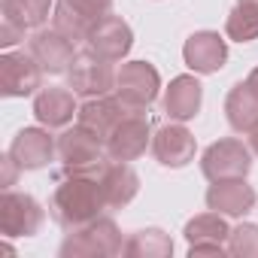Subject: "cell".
I'll return each instance as SVG.
<instances>
[{"label": "cell", "mask_w": 258, "mask_h": 258, "mask_svg": "<svg viewBox=\"0 0 258 258\" xmlns=\"http://www.w3.org/2000/svg\"><path fill=\"white\" fill-rule=\"evenodd\" d=\"M52 216L61 228L76 231L94 219H100V210L106 207L103 188L97 176H67L55 195H52Z\"/></svg>", "instance_id": "6da1fadb"}, {"label": "cell", "mask_w": 258, "mask_h": 258, "mask_svg": "<svg viewBox=\"0 0 258 258\" xmlns=\"http://www.w3.org/2000/svg\"><path fill=\"white\" fill-rule=\"evenodd\" d=\"M58 158L67 176H100L103 167L112 161L106 155V143L85 131L82 124L70 127L58 137Z\"/></svg>", "instance_id": "7a4b0ae2"}, {"label": "cell", "mask_w": 258, "mask_h": 258, "mask_svg": "<svg viewBox=\"0 0 258 258\" xmlns=\"http://www.w3.org/2000/svg\"><path fill=\"white\" fill-rule=\"evenodd\" d=\"M121 252H124V243H121L118 225L106 216L70 231V237L58 249L61 258H112Z\"/></svg>", "instance_id": "3957f363"}, {"label": "cell", "mask_w": 258, "mask_h": 258, "mask_svg": "<svg viewBox=\"0 0 258 258\" xmlns=\"http://www.w3.org/2000/svg\"><path fill=\"white\" fill-rule=\"evenodd\" d=\"M201 170H204V176L210 182H219V179H246V173L252 170V152L240 140H234V137L216 140L201 155Z\"/></svg>", "instance_id": "277c9868"}, {"label": "cell", "mask_w": 258, "mask_h": 258, "mask_svg": "<svg viewBox=\"0 0 258 258\" xmlns=\"http://www.w3.org/2000/svg\"><path fill=\"white\" fill-rule=\"evenodd\" d=\"M112 61L94 55L91 49L79 52L67 70V82L73 88V94H82V97H100L106 91H115V73L109 67Z\"/></svg>", "instance_id": "5b68a950"}, {"label": "cell", "mask_w": 258, "mask_h": 258, "mask_svg": "<svg viewBox=\"0 0 258 258\" xmlns=\"http://www.w3.org/2000/svg\"><path fill=\"white\" fill-rule=\"evenodd\" d=\"M158 88H161V76L146 61H127L115 73V94L131 109H143V106L155 103Z\"/></svg>", "instance_id": "8992f818"}, {"label": "cell", "mask_w": 258, "mask_h": 258, "mask_svg": "<svg viewBox=\"0 0 258 258\" xmlns=\"http://www.w3.org/2000/svg\"><path fill=\"white\" fill-rule=\"evenodd\" d=\"M43 219H46V213H43L40 201L31 195L7 191L0 198V234L7 240L10 237H34L40 231Z\"/></svg>", "instance_id": "52a82bcc"}, {"label": "cell", "mask_w": 258, "mask_h": 258, "mask_svg": "<svg viewBox=\"0 0 258 258\" xmlns=\"http://www.w3.org/2000/svg\"><path fill=\"white\" fill-rule=\"evenodd\" d=\"M152 143V124L146 115L140 112H127L118 124L115 131L106 137V155L112 161H137L146 146Z\"/></svg>", "instance_id": "ba28073f"}, {"label": "cell", "mask_w": 258, "mask_h": 258, "mask_svg": "<svg viewBox=\"0 0 258 258\" xmlns=\"http://www.w3.org/2000/svg\"><path fill=\"white\" fill-rule=\"evenodd\" d=\"M185 240H188V255L198 258V255H228V237H231V228L228 222L222 219V213H204V216H195L185 222Z\"/></svg>", "instance_id": "9c48e42d"}, {"label": "cell", "mask_w": 258, "mask_h": 258, "mask_svg": "<svg viewBox=\"0 0 258 258\" xmlns=\"http://www.w3.org/2000/svg\"><path fill=\"white\" fill-rule=\"evenodd\" d=\"M43 67L28 52H7L0 55V94L7 97H28L40 88Z\"/></svg>", "instance_id": "30bf717a"}, {"label": "cell", "mask_w": 258, "mask_h": 258, "mask_svg": "<svg viewBox=\"0 0 258 258\" xmlns=\"http://www.w3.org/2000/svg\"><path fill=\"white\" fill-rule=\"evenodd\" d=\"M85 46L94 55L106 58V61H121L127 52H131V46H134V31H131V25H127L124 19H118V16H103L88 31Z\"/></svg>", "instance_id": "8fae6325"}, {"label": "cell", "mask_w": 258, "mask_h": 258, "mask_svg": "<svg viewBox=\"0 0 258 258\" xmlns=\"http://www.w3.org/2000/svg\"><path fill=\"white\" fill-rule=\"evenodd\" d=\"M127 112H131V106H127L118 94H115V97L100 94V97H88V100L79 106L76 124H82L85 131H91L94 137H100V140L106 143V137L115 131V124H118Z\"/></svg>", "instance_id": "7c38bea8"}, {"label": "cell", "mask_w": 258, "mask_h": 258, "mask_svg": "<svg viewBox=\"0 0 258 258\" xmlns=\"http://www.w3.org/2000/svg\"><path fill=\"white\" fill-rule=\"evenodd\" d=\"M182 58L195 73H219L228 61V43L216 34V31H195L185 46H182Z\"/></svg>", "instance_id": "4fadbf2b"}, {"label": "cell", "mask_w": 258, "mask_h": 258, "mask_svg": "<svg viewBox=\"0 0 258 258\" xmlns=\"http://www.w3.org/2000/svg\"><path fill=\"white\" fill-rule=\"evenodd\" d=\"M28 52L37 58V64L43 67V73H52V76H58V73H67L70 70V64H73V58H76V52H73V40H67L61 31H37L34 37H31V46H28Z\"/></svg>", "instance_id": "5bb4252c"}, {"label": "cell", "mask_w": 258, "mask_h": 258, "mask_svg": "<svg viewBox=\"0 0 258 258\" xmlns=\"http://www.w3.org/2000/svg\"><path fill=\"white\" fill-rule=\"evenodd\" d=\"M55 152H58V146L43 127H22L10 146V155L16 158L19 170H40L52 161Z\"/></svg>", "instance_id": "9a60e30c"}, {"label": "cell", "mask_w": 258, "mask_h": 258, "mask_svg": "<svg viewBox=\"0 0 258 258\" xmlns=\"http://www.w3.org/2000/svg\"><path fill=\"white\" fill-rule=\"evenodd\" d=\"M195 137L185 124H164L152 137V152L164 167H185L188 161H195Z\"/></svg>", "instance_id": "2e32d148"}, {"label": "cell", "mask_w": 258, "mask_h": 258, "mask_svg": "<svg viewBox=\"0 0 258 258\" xmlns=\"http://www.w3.org/2000/svg\"><path fill=\"white\" fill-rule=\"evenodd\" d=\"M207 207L222 216H246L255 207V188L246 179H219L207 191Z\"/></svg>", "instance_id": "e0dca14e"}, {"label": "cell", "mask_w": 258, "mask_h": 258, "mask_svg": "<svg viewBox=\"0 0 258 258\" xmlns=\"http://www.w3.org/2000/svg\"><path fill=\"white\" fill-rule=\"evenodd\" d=\"M225 115L237 134H252L258 127V85L237 82L225 97Z\"/></svg>", "instance_id": "ac0fdd59"}, {"label": "cell", "mask_w": 258, "mask_h": 258, "mask_svg": "<svg viewBox=\"0 0 258 258\" xmlns=\"http://www.w3.org/2000/svg\"><path fill=\"white\" fill-rule=\"evenodd\" d=\"M201 100H204V85L195 76H176L164 91V112L176 121H188L201 112Z\"/></svg>", "instance_id": "d6986e66"}, {"label": "cell", "mask_w": 258, "mask_h": 258, "mask_svg": "<svg viewBox=\"0 0 258 258\" xmlns=\"http://www.w3.org/2000/svg\"><path fill=\"white\" fill-rule=\"evenodd\" d=\"M97 179H100L106 207H127V204L137 198V191H140V176L127 167V161H112V164H106Z\"/></svg>", "instance_id": "ffe728a7"}, {"label": "cell", "mask_w": 258, "mask_h": 258, "mask_svg": "<svg viewBox=\"0 0 258 258\" xmlns=\"http://www.w3.org/2000/svg\"><path fill=\"white\" fill-rule=\"evenodd\" d=\"M73 112H79V109H76L73 91H67V88H43L34 100V115L46 127H64L73 118Z\"/></svg>", "instance_id": "44dd1931"}, {"label": "cell", "mask_w": 258, "mask_h": 258, "mask_svg": "<svg viewBox=\"0 0 258 258\" xmlns=\"http://www.w3.org/2000/svg\"><path fill=\"white\" fill-rule=\"evenodd\" d=\"M127 258H170L173 255V240L161 228H143L124 243Z\"/></svg>", "instance_id": "7402d4cb"}, {"label": "cell", "mask_w": 258, "mask_h": 258, "mask_svg": "<svg viewBox=\"0 0 258 258\" xmlns=\"http://www.w3.org/2000/svg\"><path fill=\"white\" fill-rule=\"evenodd\" d=\"M49 10H52V0H4V19L16 22L25 31L43 28V22L49 19Z\"/></svg>", "instance_id": "603a6c76"}, {"label": "cell", "mask_w": 258, "mask_h": 258, "mask_svg": "<svg viewBox=\"0 0 258 258\" xmlns=\"http://www.w3.org/2000/svg\"><path fill=\"white\" fill-rule=\"evenodd\" d=\"M52 25H55V31H61L67 40H85L88 37V31L94 28L73 4H70V0H58V4H55V16H52Z\"/></svg>", "instance_id": "cb8c5ba5"}, {"label": "cell", "mask_w": 258, "mask_h": 258, "mask_svg": "<svg viewBox=\"0 0 258 258\" xmlns=\"http://www.w3.org/2000/svg\"><path fill=\"white\" fill-rule=\"evenodd\" d=\"M225 34L234 43H252V40H258V7L237 4L231 10L228 22H225Z\"/></svg>", "instance_id": "d4e9b609"}, {"label": "cell", "mask_w": 258, "mask_h": 258, "mask_svg": "<svg viewBox=\"0 0 258 258\" xmlns=\"http://www.w3.org/2000/svg\"><path fill=\"white\" fill-rule=\"evenodd\" d=\"M228 255H234V258H258V225L243 222V225L231 228Z\"/></svg>", "instance_id": "484cf974"}, {"label": "cell", "mask_w": 258, "mask_h": 258, "mask_svg": "<svg viewBox=\"0 0 258 258\" xmlns=\"http://www.w3.org/2000/svg\"><path fill=\"white\" fill-rule=\"evenodd\" d=\"M70 4L94 25V22H100L103 16H109V10H112V0H70Z\"/></svg>", "instance_id": "4316f807"}, {"label": "cell", "mask_w": 258, "mask_h": 258, "mask_svg": "<svg viewBox=\"0 0 258 258\" xmlns=\"http://www.w3.org/2000/svg\"><path fill=\"white\" fill-rule=\"evenodd\" d=\"M19 40H25V28H19L16 22L10 19H0V46H16Z\"/></svg>", "instance_id": "83f0119b"}, {"label": "cell", "mask_w": 258, "mask_h": 258, "mask_svg": "<svg viewBox=\"0 0 258 258\" xmlns=\"http://www.w3.org/2000/svg\"><path fill=\"white\" fill-rule=\"evenodd\" d=\"M249 146H252V152L258 155V127H255V131L249 134Z\"/></svg>", "instance_id": "f1b7e54d"}, {"label": "cell", "mask_w": 258, "mask_h": 258, "mask_svg": "<svg viewBox=\"0 0 258 258\" xmlns=\"http://www.w3.org/2000/svg\"><path fill=\"white\" fill-rule=\"evenodd\" d=\"M249 82H252V85H258V67H255V70L249 73Z\"/></svg>", "instance_id": "f546056e"}, {"label": "cell", "mask_w": 258, "mask_h": 258, "mask_svg": "<svg viewBox=\"0 0 258 258\" xmlns=\"http://www.w3.org/2000/svg\"><path fill=\"white\" fill-rule=\"evenodd\" d=\"M237 4H246V7H258V0H237Z\"/></svg>", "instance_id": "4dcf8cb0"}]
</instances>
